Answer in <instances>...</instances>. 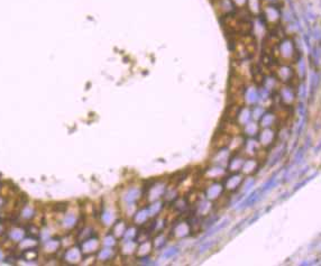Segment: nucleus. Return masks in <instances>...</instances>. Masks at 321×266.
<instances>
[{
	"label": "nucleus",
	"mask_w": 321,
	"mask_h": 266,
	"mask_svg": "<svg viewBox=\"0 0 321 266\" xmlns=\"http://www.w3.org/2000/svg\"><path fill=\"white\" fill-rule=\"evenodd\" d=\"M231 137L232 136H230L228 133H226L221 128H218V130L214 133V135L212 137L211 148H213L214 151H220V149L227 147L229 143L231 142Z\"/></svg>",
	"instance_id": "obj_1"
}]
</instances>
